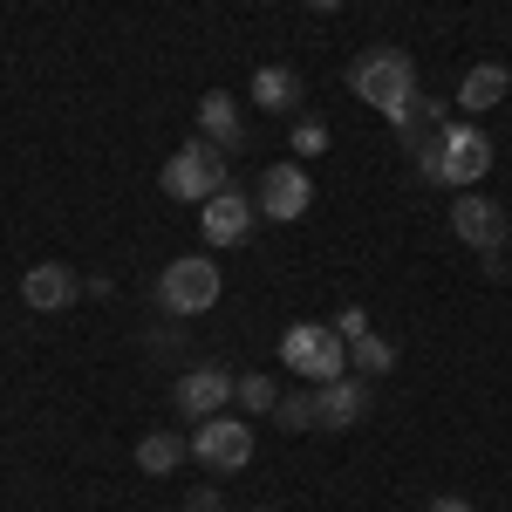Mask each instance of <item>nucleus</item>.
<instances>
[{
	"mask_svg": "<svg viewBox=\"0 0 512 512\" xmlns=\"http://www.w3.org/2000/svg\"><path fill=\"white\" fill-rule=\"evenodd\" d=\"M280 362L294 369V376H308V383H335V376H349V342L335 335V328H321V321H294L287 335H280Z\"/></svg>",
	"mask_w": 512,
	"mask_h": 512,
	"instance_id": "1",
	"label": "nucleus"
},
{
	"mask_svg": "<svg viewBox=\"0 0 512 512\" xmlns=\"http://www.w3.org/2000/svg\"><path fill=\"white\" fill-rule=\"evenodd\" d=\"M158 185H164V198H178V205H205L212 192H226V151L205 144V137H192L185 151L164 158Z\"/></svg>",
	"mask_w": 512,
	"mask_h": 512,
	"instance_id": "2",
	"label": "nucleus"
},
{
	"mask_svg": "<svg viewBox=\"0 0 512 512\" xmlns=\"http://www.w3.org/2000/svg\"><path fill=\"white\" fill-rule=\"evenodd\" d=\"M226 294V280H219V260H205V253H185V260H171L158 274V308L164 315H205L212 301Z\"/></svg>",
	"mask_w": 512,
	"mask_h": 512,
	"instance_id": "3",
	"label": "nucleus"
},
{
	"mask_svg": "<svg viewBox=\"0 0 512 512\" xmlns=\"http://www.w3.org/2000/svg\"><path fill=\"white\" fill-rule=\"evenodd\" d=\"M485 171H492V137H485L478 123L451 117L437 130V185H444V192H472Z\"/></svg>",
	"mask_w": 512,
	"mask_h": 512,
	"instance_id": "4",
	"label": "nucleus"
},
{
	"mask_svg": "<svg viewBox=\"0 0 512 512\" xmlns=\"http://www.w3.org/2000/svg\"><path fill=\"white\" fill-rule=\"evenodd\" d=\"M349 89L362 103H376V110H390L396 96H417V62L403 55V48H362L349 62Z\"/></svg>",
	"mask_w": 512,
	"mask_h": 512,
	"instance_id": "5",
	"label": "nucleus"
},
{
	"mask_svg": "<svg viewBox=\"0 0 512 512\" xmlns=\"http://www.w3.org/2000/svg\"><path fill=\"white\" fill-rule=\"evenodd\" d=\"M192 458L205 465V472H219V478L246 472V465H253V424H246V417H233V410H219V417H198Z\"/></svg>",
	"mask_w": 512,
	"mask_h": 512,
	"instance_id": "6",
	"label": "nucleus"
},
{
	"mask_svg": "<svg viewBox=\"0 0 512 512\" xmlns=\"http://www.w3.org/2000/svg\"><path fill=\"white\" fill-rule=\"evenodd\" d=\"M253 226H260V198H246L239 185H226V192H212L205 205H198V233H205V246H246Z\"/></svg>",
	"mask_w": 512,
	"mask_h": 512,
	"instance_id": "7",
	"label": "nucleus"
},
{
	"mask_svg": "<svg viewBox=\"0 0 512 512\" xmlns=\"http://www.w3.org/2000/svg\"><path fill=\"white\" fill-rule=\"evenodd\" d=\"M233 390H239V376L233 369H219V362H192L178 383H171V403H178V417H219L226 403H233Z\"/></svg>",
	"mask_w": 512,
	"mask_h": 512,
	"instance_id": "8",
	"label": "nucleus"
},
{
	"mask_svg": "<svg viewBox=\"0 0 512 512\" xmlns=\"http://www.w3.org/2000/svg\"><path fill=\"white\" fill-rule=\"evenodd\" d=\"M451 233L465 239V246H478V253H506L512 219H506V205H499V198L458 192V205H451Z\"/></svg>",
	"mask_w": 512,
	"mask_h": 512,
	"instance_id": "9",
	"label": "nucleus"
},
{
	"mask_svg": "<svg viewBox=\"0 0 512 512\" xmlns=\"http://www.w3.org/2000/svg\"><path fill=\"white\" fill-rule=\"evenodd\" d=\"M308 205H315V185H308L301 158L267 164V178H260V219H280V226H294V219H308Z\"/></svg>",
	"mask_w": 512,
	"mask_h": 512,
	"instance_id": "10",
	"label": "nucleus"
},
{
	"mask_svg": "<svg viewBox=\"0 0 512 512\" xmlns=\"http://www.w3.org/2000/svg\"><path fill=\"white\" fill-rule=\"evenodd\" d=\"M82 280L62 267V260H35L28 274H21V308H35V315H62V308H76Z\"/></svg>",
	"mask_w": 512,
	"mask_h": 512,
	"instance_id": "11",
	"label": "nucleus"
},
{
	"mask_svg": "<svg viewBox=\"0 0 512 512\" xmlns=\"http://www.w3.org/2000/svg\"><path fill=\"white\" fill-rule=\"evenodd\" d=\"M321 403V431H355L362 417H369V376H335V383H321L315 390Z\"/></svg>",
	"mask_w": 512,
	"mask_h": 512,
	"instance_id": "12",
	"label": "nucleus"
},
{
	"mask_svg": "<svg viewBox=\"0 0 512 512\" xmlns=\"http://www.w3.org/2000/svg\"><path fill=\"white\" fill-rule=\"evenodd\" d=\"M198 137H205V144H219L226 158L246 151V123H239L233 89H205V96H198Z\"/></svg>",
	"mask_w": 512,
	"mask_h": 512,
	"instance_id": "13",
	"label": "nucleus"
},
{
	"mask_svg": "<svg viewBox=\"0 0 512 512\" xmlns=\"http://www.w3.org/2000/svg\"><path fill=\"white\" fill-rule=\"evenodd\" d=\"M506 96H512V69H506V62H472V69H465V82H458V110H465V117L499 110Z\"/></svg>",
	"mask_w": 512,
	"mask_h": 512,
	"instance_id": "14",
	"label": "nucleus"
},
{
	"mask_svg": "<svg viewBox=\"0 0 512 512\" xmlns=\"http://www.w3.org/2000/svg\"><path fill=\"white\" fill-rule=\"evenodd\" d=\"M246 96H253L267 117H294V110H301V76H294L287 62H267V69L253 76V89H246Z\"/></svg>",
	"mask_w": 512,
	"mask_h": 512,
	"instance_id": "15",
	"label": "nucleus"
},
{
	"mask_svg": "<svg viewBox=\"0 0 512 512\" xmlns=\"http://www.w3.org/2000/svg\"><path fill=\"white\" fill-rule=\"evenodd\" d=\"M185 458H192V437H185V431H151V437H137V472H144V478H171Z\"/></svg>",
	"mask_w": 512,
	"mask_h": 512,
	"instance_id": "16",
	"label": "nucleus"
},
{
	"mask_svg": "<svg viewBox=\"0 0 512 512\" xmlns=\"http://www.w3.org/2000/svg\"><path fill=\"white\" fill-rule=\"evenodd\" d=\"M274 424H280L287 437H294V431H321V403H315V390H280Z\"/></svg>",
	"mask_w": 512,
	"mask_h": 512,
	"instance_id": "17",
	"label": "nucleus"
},
{
	"mask_svg": "<svg viewBox=\"0 0 512 512\" xmlns=\"http://www.w3.org/2000/svg\"><path fill=\"white\" fill-rule=\"evenodd\" d=\"M349 369H355V376H383V369H396V342H383V335L349 342Z\"/></svg>",
	"mask_w": 512,
	"mask_h": 512,
	"instance_id": "18",
	"label": "nucleus"
},
{
	"mask_svg": "<svg viewBox=\"0 0 512 512\" xmlns=\"http://www.w3.org/2000/svg\"><path fill=\"white\" fill-rule=\"evenodd\" d=\"M239 410H246V417H274V403H280V383L274 376H260V369H253V376H239Z\"/></svg>",
	"mask_w": 512,
	"mask_h": 512,
	"instance_id": "19",
	"label": "nucleus"
},
{
	"mask_svg": "<svg viewBox=\"0 0 512 512\" xmlns=\"http://www.w3.org/2000/svg\"><path fill=\"white\" fill-rule=\"evenodd\" d=\"M321 151H328V123L301 117V123H294V158H321Z\"/></svg>",
	"mask_w": 512,
	"mask_h": 512,
	"instance_id": "20",
	"label": "nucleus"
},
{
	"mask_svg": "<svg viewBox=\"0 0 512 512\" xmlns=\"http://www.w3.org/2000/svg\"><path fill=\"white\" fill-rule=\"evenodd\" d=\"M328 328H335L342 342H362V335H369V308H342V315L328 321Z\"/></svg>",
	"mask_w": 512,
	"mask_h": 512,
	"instance_id": "21",
	"label": "nucleus"
},
{
	"mask_svg": "<svg viewBox=\"0 0 512 512\" xmlns=\"http://www.w3.org/2000/svg\"><path fill=\"white\" fill-rule=\"evenodd\" d=\"M185 512H226V499L212 485H198V492H185Z\"/></svg>",
	"mask_w": 512,
	"mask_h": 512,
	"instance_id": "22",
	"label": "nucleus"
},
{
	"mask_svg": "<svg viewBox=\"0 0 512 512\" xmlns=\"http://www.w3.org/2000/svg\"><path fill=\"white\" fill-rule=\"evenodd\" d=\"M424 512H472V506H465L458 492H444V499H431V506H424Z\"/></svg>",
	"mask_w": 512,
	"mask_h": 512,
	"instance_id": "23",
	"label": "nucleus"
},
{
	"mask_svg": "<svg viewBox=\"0 0 512 512\" xmlns=\"http://www.w3.org/2000/svg\"><path fill=\"white\" fill-rule=\"evenodd\" d=\"M308 7H315V14H335V7H342V0H308Z\"/></svg>",
	"mask_w": 512,
	"mask_h": 512,
	"instance_id": "24",
	"label": "nucleus"
},
{
	"mask_svg": "<svg viewBox=\"0 0 512 512\" xmlns=\"http://www.w3.org/2000/svg\"><path fill=\"white\" fill-rule=\"evenodd\" d=\"M260 7H274V0H260Z\"/></svg>",
	"mask_w": 512,
	"mask_h": 512,
	"instance_id": "25",
	"label": "nucleus"
},
{
	"mask_svg": "<svg viewBox=\"0 0 512 512\" xmlns=\"http://www.w3.org/2000/svg\"><path fill=\"white\" fill-rule=\"evenodd\" d=\"M260 512H274V506H260Z\"/></svg>",
	"mask_w": 512,
	"mask_h": 512,
	"instance_id": "26",
	"label": "nucleus"
}]
</instances>
